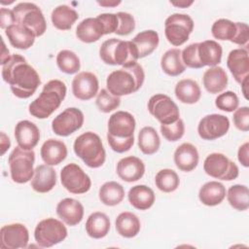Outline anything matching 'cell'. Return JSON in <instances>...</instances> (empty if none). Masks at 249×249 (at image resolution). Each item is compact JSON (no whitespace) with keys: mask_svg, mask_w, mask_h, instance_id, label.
Wrapping results in <instances>:
<instances>
[{"mask_svg":"<svg viewBox=\"0 0 249 249\" xmlns=\"http://www.w3.org/2000/svg\"><path fill=\"white\" fill-rule=\"evenodd\" d=\"M2 65V78L9 84L12 92L18 98H28L41 84L39 74L26 59L18 53L11 54Z\"/></svg>","mask_w":249,"mask_h":249,"instance_id":"obj_1","label":"cell"},{"mask_svg":"<svg viewBox=\"0 0 249 249\" xmlns=\"http://www.w3.org/2000/svg\"><path fill=\"white\" fill-rule=\"evenodd\" d=\"M136 122L132 114L125 111H117L108 121L107 141L110 148L117 153L130 150L134 144V130Z\"/></svg>","mask_w":249,"mask_h":249,"instance_id":"obj_2","label":"cell"},{"mask_svg":"<svg viewBox=\"0 0 249 249\" xmlns=\"http://www.w3.org/2000/svg\"><path fill=\"white\" fill-rule=\"evenodd\" d=\"M144 80L143 67L135 62L111 72L106 80V88L113 95L120 97L140 89Z\"/></svg>","mask_w":249,"mask_h":249,"instance_id":"obj_3","label":"cell"},{"mask_svg":"<svg viewBox=\"0 0 249 249\" xmlns=\"http://www.w3.org/2000/svg\"><path fill=\"white\" fill-rule=\"evenodd\" d=\"M65 84L57 79L51 80L42 89L39 96L28 106L30 115L37 119L49 118L58 107L66 96Z\"/></svg>","mask_w":249,"mask_h":249,"instance_id":"obj_4","label":"cell"},{"mask_svg":"<svg viewBox=\"0 0 249 249\" xmlns=\"http://www.w3.org/2000/svg\"><path fill=\"white\" fill-rule=\"evenodd\" d=\"M74 153L89 167L98 168L106 160V152L98 134L87 131L79 135L73 145Z\"/></svg>","mask_w":249,"mask_h":249,"instance_id":"obj_5","label":"cell"},{"mask_svg":"<svg viewBox=\"0 0 249 249\" xmlns=\"http://www.w3.org/2000/svg\"><path fill=\"white\" fill-rule=\"evenodd\" d=\"M101 60L109 65L126 66L137 62L138 53L131 41L117 38L105 40L99 49Z\"/></svg>","mask_w":249,"mask_h":249,"instance_id":"obj_6","label":"cell"},{"mask_svg":"<svg viewBox=\"0 0 249 249\" xmlns=\"http://www.w3.org/2000/svg\"><path fill=\"white\" fill-rule=\"evenodd\" d=\"M34 161L35 153L33 150H24L18 146L16 147L8 159L12 180L18 184L29 182L34 175Z\"/></svg>","mask_w":249,"mask_h":249,"instance_id":"obj_7","label":"cell"},{"mask_svg":"<svg viewBox=\"0 0 249 249\" xmlns=\"http://www.w3.org/2000/svg\"><path fill=\"white\" fill-rule=\"evenodd\" d=\"M16 23L31 30L36 37L42 36L47 29V22L41 9L34 3L20 2L13 8Z\"/></svg>","mask_w":249,"mask_h":249,"instance_id":"obj_8","label":"cell"},{"mask_svg":"<svg viewBox=\"0 0 249 249\" xmlns=\"http://www.w3.org/2000/svg\"><path fill=\"white\" fill-rule=\"evenodd\" d=\"M67 229L64 224L54 218L40 221L34 230V238L42 248L53 247L67 237Z\"/></svg>","mask_w":249,"mask_h":249,"instance_id":"obj_9","label":"cell"},{"mask_svg":"<svg viewBox=\"0 0 249 249\" xmlns=\"http://www.w3.org/2000/svg\"><path fill=\"white\" fill-rule=\"evenodd\" d=\"M194 20L189 15L172 14L164 21L165 38L171 45L179 47L189 40V36L194 30Z\"/></svg>","mask_w":249,"mask_h":249,"instance_id":"obj_10","label":"cell"},{"mask_svg":"<svg viewBox=\"0 0 249 249\" xmlns=\"http://www.w3.org/2000/svg\"><path fill=\"white\" fill-rule=\"evenodd\" d=\"M207 175L223 181H231L238 177V166L222 153L209 154L203 162Z\"/></svg>","mask_w":249,"mask_h":249,"instance_id":"obj_11","label":"cell"},{"mask_svg":"<svg viewBox=\"0 0 249 249\" xmlns=\"http://www.w3.org/2000/svg\"><path fill=\"white\" fill-rule=\"evenodd\" d=\"M148 111L160 124L174 123L180 118V111L177 104L171 97L162 93H158L150 97Z\"/></svg>","mask_w":249,"mask_h":249,"instance_id":"obj_12","label":"cell"},{"mask_svg":"<svg viewBox=\"0 0 249 249\" xmlns=\"http://www.w3.org/2000/svg\"><path fill=\"white\" fill-rule=\"evenodd\" d=\"M60 182L64 189L75 195L85 194L91 187L89 176L74 162L68 163L60 171Z\"/></svg>","mask_w":249,"mask_h":249,"instance_id":"obj_13","label":"cell"},{"mask_svg":"<svg viewBox=\"0 0 249 249\" xmlns=\"http://www.w3.org/2000/svg\"><path fill=\"white\" fill-rule=\"evenodd\" d=\"M84 114L76 107H69L58 114L52 122V129L58 136H68L83 126Z\"/></svg>","mask_w":249,"mask_h":249,"instance_id":"obj_14","label":"cell"},{"mask_svg":"<svg viewBox=\"0 0 249 249\" xmlns=\"http://www.w3.org/2000/svg\"><path fill=\"white\" fill-rule=\"evenodd\" d=\"M230 128V120L221 114L204 116L197 124V133L203 140H215L224 136Z\"/></svg>","mask_w":249,"mask_h":249,"instance_id":"obj_15","label":"cell"},{"mask_svg":"<svg viewBox=\"0 0 249 249\" xmlns=\"http://www.w3.org/2000/svg\"><path fill=\"white\" fill-rule=\"evenodd\" d=\"M28 241V230L20 223L5 225L0 230V247L3 249L26 248Z\"/></svg>","mask_w":249,"mask_h":249,"instance_id":"obj_16","label":"cell"},{"mask_svg":"<svg viewBox=\"0 0 249 249\" xmlns=\"http://www.w3.org/2000/svg\"><path fill=\"white\" fill-rule=\"evenodd\" d=\"M99 83L96 75L83 71L78 73L72 81V93L80 100H89L98 93Z\"/></svg>","mask_w":249,"mask_h":249,"instance_id":"obj_17","label":"cell"},{"mask_svg":"<svg viewBox=\"0 0 249 249\" xmlns=\"http://www.w3.org/2000/svg\"><path fill=\"white\" fill-rule=\"evenodd\" d=\"M227 66L238 84L248 79L249 53L247 49L238 48L231 50L227 58Z\"/></svg>","mask_w":249,"mask_h":249,"instance_id":"obj_18","label":"cell"},{"mask_svg":"<svg viewBox=\"0 0 249 249\" xmlns=\"http://www.w3.org/2000/svg\"><path fill=\"white\" fill-rule=\"evenodd\" d=\"M15 138L18 147L24 150H33L40 140V130L34 123L22 120L16 124Z\"/></svg>","mask_w":249,"mask_h":249,"instance_id":"obj_19","label":"cell"},{"mask_svg":"<svg viewBox=\"0 0 249 249\" xmlns=\"http://www.w3.org/2000/svg\"><path fill=\"white\" fill-rule=\"evenodd\" d=\"M116 170L120 179L130 183L138 181L143 177L145 173V164L141 159L134 156H128L118 161Z\"/></svg>","mask_w":249,"mask_h":249,"instance_id":"obj_20","label":"cell"},{"mask_svg":"<svg viewBox=\"0 0 249 249\" xmlns=\"http://www.w3.org/2000/svg\"><path fill=\"white\" fill-rule=\"evenodd\" d=\"M56 214L66 225L73 227L83 220L84 206L79 200L66 197L57 203Z\"/></svg>","mask_w":249,"mask_h":249,"instance_id":"obj_21","label":"cell"},{"mask_svg":"<svg viewBox=\"0 0 249 249\" xmlns=\"http://www.w3.org/2000/svg\"><path fill=\"white\" fill-rule=\"evenodd\" d=\"M173 159L178 169L184 172H190L197 166L199 156L195 145L185 142L176 148Z\"/></svg>","mask_w":249,"mask_h":249,"instance_id":"obj_22","label":"cell"},{"mask_svg":"<svg viewBox=\"0 0 249 249\" xmlns=\"http://www.w3.org/2000/svg\"><path fill=\"white\" fill-rule=\"evenodd\" d=\"M105 35L102 21L96 18H87L83 19L76 28L77 38L84 43H93Z\"/></svg>","mask_w":249,"mask_h":249,"instance_id":"obj_23","label":"cell"},{"mask_svg":"<svg viewBox=\"0 0 249 249\" xmlns=\"http://www.w3.org/2000/svg\"><path fill=\"white\" fill-rule=\"evenodd\" d=\"M56 184V172L48 164H40L34 169V175L31 179L32 189L40 194L52 191Z\"/></svg>","mask_w":249,"mask_h":249,"instance_id":"obj_24","label":"cell"},{"mask_svg":"<svg viewBox=\"0 0 249 249\" xmlns=\"http://www.w3.org/2000/svg\"><path fill=\"white\" fill-rule=\"evenodd\" d=\"M67 147L61 140L50 138L46 140L40 150L43 161L48 165H57L67 157Z\"/></svg>","mask_w":249,"mask_h":249,"instance_id":"obj_25","label":"cell"},{"mask_svg":"<svg viewBox=\"0 0 249 249\" xmlns=\"http://www.w3.org/2000/svg\"><path fill=\"white\" fill-rule=\"evenodd\" d=\"M222 46L215 40H205L197 44V55L201 65L217 66L222 60Z\"/></svg>","mask_w":249,"mask_h":249,"instance_id":"obj_26","label":"cell"},{"mask_svg":"<svg viewBox=\"0 0 249 249\" xmlns=\"http://www.w3.org/2000/svg\"><path fill=\"white\" fill-rule=\"evenodd\" d=\"M10 44L19 50H27L33 46L36 36L28 28L15 23L5 30Z\"/></svg>","mask_w":249,"mask_h":249,"instance_id":"obj_27","label":"cell"},{"mask_svg":"<svg viewBox=\"0 0 249 249\" xmlns=\"http://www.w3.org/2000/svg\"><path fill=\"white\" fill-rule=\"evenodd\" d=\"M228 75L224 68L220 66H213L208 68L202 77L204 89L212 94L222 92L228 86Z\"/></svg>","mask_w":249,"mask_h":249,"instance_id":"obj_28","label":"cell"},{"mask_svg":"<svg viewBox=\"0 0 249 249\" xmlns=\"http://www.w3.org/2000/svg\"><path fill=\"white\" fill-rule=\"evenodd\" d=\"M127 198L134 208L138 210H147L153 206L156 196L150 187L146 185H136L129 189Z\"/></svg>","mask_w":249,"mask_h":249,"instance_id":"obj_29","label":"cell"},{"mask_svg":"<svg viewBox=\"0 0 249 249\" xmlns=\"http://www.w3.org/2000/svg\"><path fill=\"white\" fill-rule=\"evenodd\" d=\"M226 197V188L218 181L206 182L199 189L198 198L206 206H215L220 204Z\"/></svg>","mask_w":249,"mask_h":249,"instance_id":"obj_30","label":"cell"},{"mask_svg":"<svg viewBox=\"0 0 249 249\" xmlns=\"http://www.w3.org/2000/svg\"><path fill=\"white\" fill-rule=\"evenodd\" d=\"M131 42L137 50L138 57L143 58L150 55L158 48L160 43V37L158 32L149 29L136 34Z\"/></svg>","mask_w":249,"mask_h":249,"instance_id":"obj_31","label":"cell"},{"mask_svg":"<svg viewBox=\"0 0 249 249\" xmlns=\"http://www.w3.org/2000/svg\"><path fill=\"white\" fill-rule=\"evenodd\" d=\"M176 98L185 104H195L201 96V90L198 84L192 79L180 80L174 89Z\"/></svg>","mask_w":249,"mask_h":249,"instance_id":"obj_32","label":"cell"},{"mask_svg":"<svg viewBox=\"0 0 249 249\" xmlns=\"http://www.w3.org/2000/svg\"><path fill=\"white\" fill-rule=\"evenodd\" d=\"M110 231V220L103 212L91 213L86 222V231L88 235L94 239L105 237Z\"/></svg>","mask_w":249,"mask_h":249,"instance_id":"obj_33","label":"cell"},{"mask_svg":"<svg viewBox=\"0 0 249 249\" xmlns=\"http://www.w3.org/2000/svg\"><path fill=\"white\" fill-rule=\"evenodd\" d=\"M117 232L125 238H132L138 234L141 224L138 217L132 212L124 211L118 215L115 221Z\"/></svg>","mask_w":249,"mask_h":249,"instance_id":"obj_34","label":"cell"},{"mask_svg":"<svg viewBox=\"0 0 249 249\" xmlns=\"http://www.w3.org/2000/svg\"><path fill=\"white\" fill-rule=\"evenodd\" d=\"M160 67L168 76L176 77L181 75L186 70L181 57V50L177 48L167 50L160 58Z\"/></svg>","mask_w":249,"mask_h":249,"instance_id":"obj_35","label":"cell"},{"mask_svg":"<svg viewBox=\"0 0 249 249\" xmlns=\"http://www.w3.org/2000/svg\"><path fill=\"white\" fill-rule=\"evenodd\" d=\"M78 18V13L67 5L57 6L51 15L52 23L58 30H69Z\"/></svg>","mask_w":249,"mask_h":249,"instance_id":"obj_36","label":"cell"},{"mask_svg":"<svg viewBox=\"0 0 249 249\" xmlns=\"http://www.w3.org/2000/svg\"><path fill=\"white\" fill-rule=\"evenodd\" d=\"M98 197L103 204L107 206H115L123 201L124 197V189L116 181L105 182L99 188Z\"/></svg>","mask_w":249,"mask_h":249,"instance_id":"obj_37","label":"cell"},{"mask_svg":"<svg viewBox=\"0 0 249 249\" xmlns=\"http://www.w3.org/2000/svg\"><path fill=\"white\" fill-rule=\"evenodd\" d=\"M160 146V139L153 126H144L138 133V147L145 155L157 153Z\"/></svg>","mask_w":249,"mask_h":249,"instance_id":"obj_38","label":"cell"},{"mask_svg":"<svg viewBox=\"0 0 249 249\" xmlns=\"http://www.w3.org/2000/svg\"><path fill=\"white\" fill-rule=\"evenodd\" d=\"M226 195L232 208L238 211H245L249 208V190L245 185H232L229 188Z\"/></svg>","mask_w":249,"mask_h":249,"instance_id":"obj_39","label":"cell"},{"mask_svg":"<svg viewBox=\"0 0 249 249\" xmlns=\"http://www.w3.org/2000/svg\"><path fill=\"white\" fill-rule=\"evenodd\" d=\"M237 22L227 18H219L212 24L211 33L215 39L233 43L237 35Z\"/></svg>","mask_w":249,"mask_h":249,"instance_id":"obj_40","label":"cell"},{"mask_svg":"<svg viewBox=\"0 0 249 249\" xmlns=\"http://www.w3.org/2000/svg\"><path fill=\"white\" fill-rule=\"evenodd\" d=\"M155 184L160 191L163 193H172L179 187L180 179L173 169L163 168L156 174Z\"/></svg>","mask_w":249,"mask_h":249,"instance_id":"obj_41","label":"cell"},{"mask_svg":"<svg viewBox=\"0 0 249 249\" xmlns=\"http://www.w3.org/2000/svg\"><path fill=\"white\" fill-rule=\"evenodd\" d=\"M56 64L59 70L65 74H75L81 68L79 56L70 50H61L56 55Z\"/></svg>","mask_w":249,"mask_h":249,"instance_id":"obj_42","label":"cell"},{"mask_svg":"<svg viewBox=\"0 0 249 249\" xmlns=\"http://www.w3.org/2000/svg\"><path fill=\"white\" fill-rule=\"evenodd\" d=\"M95 103L100 112L109 113L120 106L121 98L113 95L107 89H102L96 95Z\"/></svg>","mask_w":249,"mask_h":249,"instance_id":"obj_43","label":"cell"},{"mask_svg":"<svg viewBox=\"0 0 249 249\" xmlns=\"http://www.w3.org/2000/svg\"><path fill=\"white\" fill-rule=\"evenodd\" d=\"M160 132L162 136L169 142H175L181 139L185 133V124L182 119H178L176 122L160 124Z\"/></svg>","mask_w":249,"mask_h":249,"instance_id":"obj_44","label":"cell"},{"mask_svg":"<svg viewBox=\"0 0 249 249\" xmlns=\"http://www.w3.org/2000/svg\"><path fill=\"white\" fill-rule=\"evenodd\" d=\"M238 96L231 90H227L220 93L215 99V106L225 112H233L238 108Z\"/></svg>","mask_w":249,"mask_h":249,"instance_id":"obj_45","label":"cell"},{"mask_svg":"<svg viewBox=\"0 0 249 249\" xmlns=\"http://www.w3.org/2000/svg\"><path fill=\"white\" fill-rule=\"evenodd\" d=\"M197 44L198 43L190 44L183 51H181V57L185 66L194 69H199L203 67L198 59Z\"/></svg>","mask_w":249,"mask_h":249,"instance_id":"obj_46","label":"cell"},{"mask_svg":"<svg viewBox=\"0 0 249 249\" xmlns=\"http://www.w3.org/2000/svg\"><path fill=\"white\" fill-rule=\"evenodd\" d=\"M116 14L118 16L119 24L115 33L120 36H126L130 34L135 28V19L133 16L125 12H118Z\"/></svg>","mask_w":249,"mask_h":249,"instance_id":"obj_47","label":"cell"},{"mask_svg":"<svg viewBox=\"0 0 249 249\" xmlns=\"http://www.w3.org/2000/svg\"><path fill=\"white\" fill-rule=\"evenodd\" d=\"M233 124L235 127L241 131L249 130V107L242 106L237 108L232 116Z\"/></svg>","mask_w":249,"mask_h":249,"instance_id":"obj_48","label":"cell"},{"mask_svg":"<svg viewBox=\"0 0 249 249\" xmlns=\"http://www.w3.org/2000/svg\"><path fill=\"white\" fill-rule=\"evenodd\" d=\"M97 18L102 21L104 29H105V35L115 33L118 29L119 19L117 14L113 13H104L97 16Z\"/></svg>","mask_w":249,"mask_h":249,"instance_id":"obj_49","label":"cell"},{"mask_svg":"<svg viewBox=\"0 0 249 249\" xmlns=\"http://www.w3.org/2000/svg\"><path fill=\"white\" fill-rule=\"evenodd\" d=\"M237 35L234 44L247 47L249 41V27L245 22H237Z\"/></svg>","mask_w":249,"mask_h":249,"instance_id":"obj_50","label":"cell"},{"mask_svg":"<svg viewBox=\"0 0 249 249\" xmlns=\"http://www.w3.org/2000/svg\"><path fill=\"white\" fill-rule=\"evenodd\" d=\"M16 23L15 16L13 10L7 8H1L0 10V27L2 29H7L9 26Z\"/></svg>","mask_w":249,"mask_h":249,"instance_id":"obj_51","label":"cell"},{"mask_svg":"<svg viewBox=\"0 0 249 249\" xmlns=\"http://www.w3.org/2000/svg\"><path fill=\"white\" fill-rule=\"evenodd\" d=\"M249 143L245 142L244 144H242L237 152V159L238 161L244 166V167H248L249 166Z\"/></svg>","mask_w":249,"mask_h":249,"instance_id":"obj_52","label":"cell"},{"mask_svg":"<svg viewBox=\"0 0 249 249\" xmlns=\"http://www.w3.org/2000/svg\"><path fill=\"white\" fill-rule=\"evenodd\" d=\"M1 135V141H0V145H1V155L3 156L11 147V141L10 138L5 134V132L1 131L0 133Z\"/></svg>","mask_w":249,"mask_h":249,"instance_id":"obj_53","label":"cell"},{"mask_svg":"<svg viewBox=\"0 0 249 249\" xmlns=\"http://www.w3.org/2000/svg\"><path fill=\"white\" fill-rule=\"evenodd\" d=\"M194 3V1H170V4L175 6V7H179V8H188L189 6H191Z\"/></svg>","mask_w":249,"mask_h":249,"instance_id":"obj_54","label":"cell"},{"mask_svg":"<svg viewBox=\"0 0 249 249\" xmlns=\"http://www.w3.org/2000/svg\"><path fill=\"white\" fill-rule=\"evenodd\" d=\"M2 44H3V51H2V55H1V64L6 62L9 59V57L11 56V54L9 53V50L6 48L5 43H4L3 40H2Z\"/></svg>","mask_w":249,"mask_h":249,"instance_id":"obj_55","label":"cell"},{"mask_svg":"<svg viewBox=\"0 0 249 249\" xmlns=\"http://www.w3.org/2000/svg\"><path fill=\"white\" fill-rule=\"evenodd\" d=\"M97 4L103 7H115L118 6L119 4H121V1H112V2H108V1H97Z\"/></svg>","mask_w":249,"mask_h":249,"instance_id":"obj_56","label":"cell"},{"mask_svg":"<svg viewBox=\"0 0 249 249\" xmlns=\"http://www.w3.org/2000/svg\"><path fill=\"white\" fill-rule=\"evenodd\" d=\"M247 84H248V79L244 80L240 85H241V90H242V93L245 97V99H248V95H247Z\"/></svg>","mask_w":249,"mask_h":249,"instance_id":"obj_57","label":"cell"}]
</instances>
